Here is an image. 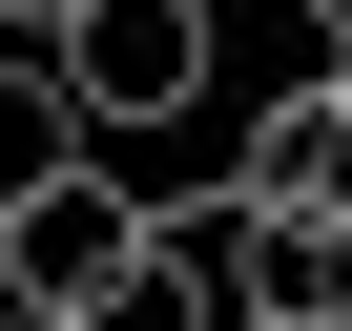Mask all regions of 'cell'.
<instances>
[{"label": "cell", "mask_w": 352, "mask_h": 331, "mask_svg": "<svg viewBox=\"0 0 352 331\" xmlns=\"http://www.w3.org/2000/svg\"><path fill=\"white\" fill-rule=\"evenodd\" d=\"M63 21H83V0H0V42H42V62H63Z\"/></svg>", "instance_id": "cell-6"}, {"label": "cell", "mask_w": 352, "mask_h": 331, "mask_svg": "<svg viewBox=\"0 0 352 331\" xmlns=\"http://www.w3.org/2000/svg\"><path fill=\"white\" fill-rule=\"evenodd\" d=\"M0 331H42V310H0Z\"/></svg>", "instance_id": "cell-8"}, {"label": "cell", "mask_w": 352, "mask_h": 331, "mask_svg": "<svg viewBox=\"0 0 352 331\" xmlns=\"http://www.w3.org/2000/svg\"><path fill=\"white\" fill-rule=\"evenodd\" d=\"M145 249H166V207L124 187V166H63L42 207H0V310H42V331H83V310H104V290H124Z\"/></svg>", "instance_id": "cell-1"}, {"label": "cell", "mask_w": 352, "mask_h": 331, "mask_svg": "<svg viewBox=\"0 0 352 331\" xmlns=\"http://www.w3.org/2000/svg\"><path fill=\"white\" fill-rule=\"evenodd\" d=\"M290 21H311V42H331V62H352V0H290Z\"/></svg>", "instance_id": "cell-7"}, {"label": "cell", "mask_w": 352, "mask_h": 331, "mask_svg": "<svg viewBox=\"0 0 352 331\" xmlns=\"http://www.w3.org/2000/svg\"><path fill=\"white\" fill-rule=\"evenodd\" d=\"M228 187L270 228H352V62H311V83L249 104V166H228Z\"/></svg>", "instance_id": "cell-3"}, {"label": "cell", "mask_w": 352, "mask_h": 331, "mask_svg": "<svg viewBox=\"0 0 352 331\" xmlns=\"http://www.w3.org/2000/svg\"><path fill=\"white\" fill-rule=\"evenodd\" d=\"M83 331H249V310H228V290H208L187 249H145V269H124V290H104Z\"/></svg>", "instance_id": "cell-5"}, {"label": "cell", "mask_w": 352, "mask_h": 331, "mask_svg": "<svg viewBox=\"0 0 352 331\" xmlns=\"http://www.w3.org/2000/svg\"><path fill=\"white\" fill-rule=\"evenodd\" d=\"M63 166H104V124L63 104V62H42V42H0V207H42Z\"/></svg>", "instance_id": "cell-4"}, {"label": "cell", "mask_w": 352, "mask_h": 331, "mask_svg": "<svg viewBox=\"0 0 352 331\" xmlns=\"http://www.w3.org/2000/svg\"><path fill=\"white\" fill-rule=\"evenodd\" d=\"M63 104H83L104 145L187 124V104H208V0H83V21H63Z\"/></svg>", "instance_id": "cell-2"}]
</instances>
